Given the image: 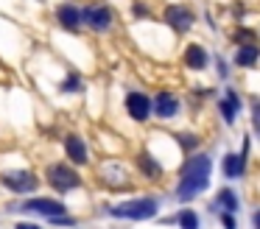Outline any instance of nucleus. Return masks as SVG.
Segmentation results:
<instances>
[{
    "instance_id": "1",
    "label": "nucleus",
    "mask_w": 260,
    "mask_h": 229,
    "mask_svg": "<svg viewBox=\"0 0 260 229\" xmlns=\"http://www.w3.org/2000/svg\"><path fill=\"white\" fill-rule=\"evenodd\" d=\"M210 176H213V156L207 151H196V154L185 156L179 176H176L174 199L179 204H190L193 199H199L210 187Z\"/></svg>"
},
{
    "instance_id": "2",
    "label": "nucleus",
    "mask_w": 260,
    "mask_h": 229,
    "mask_svg": "<svg viewBox=\"0 0 260 229\" xmlns=\"http://www.w3.org/2000/svg\"><path fill=\"white\" fill-rule=\"evenodd\" d=\"M199 9L187 0H171L159 9V20H162L165 28H171V34L176 37H187L193 28L199 25Z\"/></svg>"
},
{
    "instance_id": "3",
    "label": "nucleus",
    "mask_w": 260,
    "mask_h": 229,
    "mask_svg": "<svg viewBox=\"0 0 260 229\" xmlns=\"http://www.w3.org/2000/svg\"><path fill=\"white\" fill-rule=\"evenodd\" d=\"M162 207L159 195H135V199H123L115 207H109V215L118 221H148L154 218Z\"/></svg>"
},
{
    "instance_id": "4",
    "label": "nucleus",
    "mask_w": 260,
    "mask_h": 229,
    "mask_svg": "<svg viewBox=\"0 0 260 229\" xmlns=\"http://www.w3.org/2000/svg\"><path fill=\"white\" fill-rule=\"evenodd\" d=\"M118 25V11L109 0H84V31L107 37Z\"/></svg>"
},
{
    "instance_id": "5",
    "label": "nucleus",
    "mask_w": 260,
    "mask_h": 229,
    "mask_svg": "<svg viewBox=\"0 0 260 229\" xmlns=\"http://www.w3.org/2000/svg\"><path fill=\"white\" fill-rule=\"evenodd\" d=\"M42 182L59 195H68V193H73V190H79L81 184H84L79 168H76L73 162H51V165L42 171Z\"/></svg>"
},
{
    "instance_id": "6",
    "label": "nucleus",
    "mask_w": 260,
    "mask_h": 229,
    "mask_svg": "<svg viewBox=\"0 0 260 229\" xmlns=\"http://www.w3.org/2000/svg\"><path fill=\"white\" fill-rule=\"evenodd\" d=\"M51 20L64 34H81L84 31V3H79V0H59L51 9Z\"/></svg>"
},
{
    "instance_id": "7",
    "label": "nucleus",
    "mask_w": 260,
    "mask_h": 229,
    "mask_svg": "<svg viewBox=\"0 0 260 229\" xmlns=\"http://www.w3.org/2000/svg\"><path fill=\"white\" fill-rule=\"evenodd\" d=\"M123 112H126V117H129L132 123H148L154 117V98L146 92V89H137V87H132V89H126L123 92Z\"/></svg>"
},
{
    "instance_id": "8",
    "label": "nucleus",
    "mask_w": 260,
    "mask_h": 229,
    "mask_svg": "<svg viewBox=\"0 0 260 229\" xmlns=\"http://www.w3.org/2000/svg\"><path fill=\"white\" fill-rule=\"evenodd\" d=\"M0 184L14 195H34L42 184V176L28 168H17V171H3L0 173Z\"/></svg>"
},
{
    "instance_id": "9",
    "label": "nucleus",
    "mask_w": 260,
    "mask_h": 229,
    "mask_svg": "<svg viewBox=\"0 0 260 229\" xmlns=\"http://www.w3.org/2000/svg\"><path fill=\"white\" fill-rule=\"evenodd\" d=\"M12 210L17 212H25V215H42V218H53V215H64L68 212V207H64L62 199H53V195H31V199L20 201V204H14Z\"/></svg>"
},
{
    "instance_id": "10",
    "label": "nucleus",
    "mask_w": 260,
    "mask_h": 229,
    "mask_svg": "<svg viewBox=\"0 0 260 229\" xmlns=\"http://www.w3.org/2000/svg\"><path fill=\"white\" fill-rule=\"evenodd\" d=\"M243 109H246L243 95L238 92V87H230V84H226L224 92L215 98V112H218V117L224 120V126H235Z\"/></svg>"
},
{
    "instance_id": "11",
    "label": "nucleus",
    "mask_w": 260,
    "mask_h": 229,
    "mask_svg": "<svg viewBox=\"0 0 260 229\" xmlns=\"http://www.w3.org/2000/svg\"><path fill=\"white\" fill-rule=\"evenodd\" d=\"M154 98V117H157L159 123H171L176 120V117L182 115V109H185V104H182V95L174 92V89H157V92L151 95Z\"/></svg>"
},
{
    "instance_id": "12",
    "label": "nucleus",
    "mask_w": 260,
    "mask_h": 229,
    "mask_svg": "<svg viewBox=\"0 0 260 229\" xmlns=\"http://www.w3.org/2000/svg\"><path fill=\"white\" fill-rule=\"evenodd\" d=\"M62 151H64V159L73 162L76 168H87V165L92 162L90 145H87V140L81 137L79 132H64V137H62Z\"/></svg>"
},
{
    "instance_id": "13",
    "label": "nucleus",
    "mask_w": 260,
    "mask_h": 229,
    "mask_svg": "<svg viewBox=\"0 0 260 229\" xmlns=\"http://www.w3.org/2000/svg\"><path fill=\"white\" fill-rule=\"evenodd\" d=\"M213 64V56H210L207 45L202 42H187L185 50H182V67L190 73H204L207 67Z\"/></svg>"
},
{
    "instance_id": "14",
    "label": "nucleus",
    "mask_w": 260,
    "mask_h": 229,
    "mask_svg": "<svg viewBox=\"0 0 260 229\" xmlns=\"http://www.w3.org/2000/svg\"><path fill=\"white\" fill-rule=\"evenodd\" d=\"M98 176H101V182L107 184L109 190H123V187H129V168H126L123 162H118V159L101 162V168H98Z\"/></svg>"
},
{
    "instance_id": "15",
    "label": "nucleus",
    "mask_w": 260,
    "mask_h": 229,
    "mask_svg": "<svg viewBox=\"0 0 260 229\" xmlns=\"http://www.w3.org/2000/svg\"><path fill=\"white\" fill-rule=\"evenodd\" d=\"M135 171L140 173L146 182H159L162 179V165H159L157 154H151L148 148H137L135 151Z\"/></svg>"
},
{
    "instance_id": "16",
    "label": "nucleus",
    "mask_w": 260,
    "mask_h": 229,
    "mask_svg": "<svg viewBox=\"0 0 260 229\" xmlns=\"http://www.w3.org/2000/svg\"><path fill=\"white\" fill-rule=\"evenodd\" d=\"M230 59H232V67H235V70H254V67L260 64V42L238 45Z\"/></svg>"
},
{
    "instance_id": "17",
    "label": "nucleus",
    "mask_w": 260,
    "mask_h": 229,
    "mask_svg": "<svg viewBox=\"0 0 260 229\" xmlns=\"http://www.w3.org/2000/svg\"><path fill=\"white\" fill-rule=\"evenodd\" d=\"M221 176L226 179V182H238V179L246 176L249 165H243L241 154L238 151H224V156H221Z\"/></svg>"
},
{
    "instance_id": "18",
    "label": "nucleus",
    "mask_w": 260,
    "mask_h": 229,
    "mask_svg": "<svg viewBox=\"0 0 260 229\" xmlns=\"http://www.w3.org/2000/svg\"><path fill=\"white\" fill-rule=\"evenodd\" d=\"M213 212H235L241 210V199H238V190H232L230 184H224V187L215 190V199H213Z\"/></svg>"
},
{
    "instance_id": "19",
    "label": "nucleus",
    "mask_w": 260,
    "mask_h": 229,
    "mask_svg": "<svg viewBox=\"0 0 260 229\" xmlns=\"http://www.w3.org/2000/svg\"><path fill=\"white\" fill-rule=\"evenodd\" d=\"M56 89H59V95H81L87 89V81H84V76H81L79 70H68Z\"/></svg>"
},
{
    "instance_id": "20",
    "label": "nucleus",
    "mask_w": 260,
    "mask_h": 229,
    "mask_svg": "<svg viewBox=\"0 0 260 229\" xmlns=\"http://www.w3.org/2000/svg\"><path fill=\"white\" fill-rule=\"evenodd\" d=\"M230 42H232V48L249 45V42H260V34H257V28L246 25V22H235L232 31H230Z\"/></svg>"
},
{
    "instance_id": "21",
    "label": "nucleus",
    "mask_w": 260,
    "mask_h": 229,
    "mask_svg": "<svg viewBox=\"0 0 260 229\" xmlns=\"http://www.w3.org/2000/svg\"><path fill=\"white\" fill-rule=\"evenodd\" d=\"M174 140H176V145H179V151L185 156L202 151V137H199L196 132H174Z\"/></svg>"
},
{
    "instance_id": "22",
    "label": "nucleus",
    "mask_w": 260,
    "mask_h": 229,
    "mask_svg": "<svg viewBox=\"0 0 260 229\" xmlns=\"http://www.w3.org/2000/svg\"><path fill=\"white\" fill-rule=\"evenodd\" d=\"M174 218H176V226L179 229H202V215L193 207H182Z\"/></svg>"
},
{
    "instance_id": "23",
    "label": "nucleus",
    "mask_w": 260,
    "mask_h": 229,
    "mask_svg": "<svg viewBox=\"0 0 260 229\" xmlns=\"http://www.w3.org/2000/svg\"><path fill=\"white\" fill-rule=\"evenodd\" d=\"M129 17L135 22H146V20H154V9L148 0H132L129 3Z\"/></svg>"
},
{
    "instance_id": "24",
    "label": "nucleus",
    "mask_w": 260,
    "mask_h": 229,
    "mask_svg": "<svg viewBox=\"0 0 260 229\" xmlns=\"http://www.w3.org/2000/svg\"><path fill=\"white\" fill-rule=\"evenodd\" d=\"M232 59H226V56H221V53H215V76L221 78V81H230V76H232Z\"/></svg>"
},
{
    "instance_id": "25",
    "label": "nucleus",
    "mask_w": 260,
    "mask_h": 229,
    "mask_svg": "<svg viewBox=\"0 0 260 229\" xmlns=\"http://www.w3.org/2000/svg\"><path fill=\"white\" fill-rule=\"evenodd\" d=\"M249 120H252V132L254 137L260 140V98L254 95L252 101H249Z\"/></svg>"
},
{
    "instance_id": "26",
    "label": "nucleus",
    "mask_w": 260,
    "mask_h": 229,
    "mask_svg": "<svg viewBox=\"0 0 260 229\" xmlns=\"http://www.w3.org/2000/svg\"><path fill=\"white\" fill-rule=\"evenodd\" d=\"M246 3H243V0H235V3L230 6V17H232V22H243L246 20Z\"/></svg>"
},
{
    "instance_id": "27",
    "label": "nucleus",
    "mask_w": 260,
    "mask_h": 229,
    "mask_svg": "<svg viewBox=\"0 0 260 229\" xmlns=\"http://www.w3.org/2000/svg\"><path fill=\"white\" fill-rule=\"evenodd\" d=\"M48 221H51L53 226H70V229L76 226V218L68 215V212H64V215H53V218H48Z\"/></svg>"
},
{
    "instance_id": "28",
    "label": "nucleus",
    "mask_w": 260,
    "mask_h": 229,
    "mask_svg": "<svg viewBox=\"0 0 260 229\" xmlns=\"http://www.w3.org/2000/svg\"><path fill=\"white\" fill-rule=\"evenodd\" d=\"M218 221H221V226H224V229H238L235 212H218Z\"/></svg>"
},
{
    "instance_id": "29",
    "label": "nucleus",
    "mask_w": 260,
    "mask_h": 229,
    "mask_svg": "<svg viewBox=\"0 0 260 229\" xmlns=\"http://www.w3.org/2000/svg\"><path fill=\"white\" fill-rule=\"evenodd\" d=\"M202 17H204V22H207V28H210V31H218V22L213 20V11H204Z\"/></svg>"
},
{
    "instance_id": "30",
    "label": "nucleus",
    "mask_w": 260,
    "mask_h": 229,
    "mask_svg": "<svg viewBox=\"0 0 260 229\" xmlns=\"http://www.w3.org/2000/svg\"><path fill=\"white\" fill-rule=\"evenodd\" d=\"M249 221H252V229H260V207L252 210V218H249Z\"/></svg>"
},
{
    "instance_id": "31",
    "label": "nucleus",
    "mask_w": 260,
    "mask_h": 229,
    "mask_svg": "<svg viewBox=\"0 0 260 229\" xmlns=\"http://www.w3.org/2000/svg\"><path fill=\"white\" fill-rule=\"evenodd\" d=\"M14 229H42L40 223H31V221H20V223H14Z\"/></svg>"
},
{
    "instance_id": "32",
    "label": "nucleus",
    "mask_w": 260,
    "mask_h": 229,
    "mask_svg": "<svg viewBox=\"0 0 260 229\" xmlns=\"http://www.w3.org/2000/svg\"><path fill=\"white\" fill-rule=\"evenodd\" d=\"M37 3H48V0H37Z\"/></svg>"
},
{
    "instance_id": "33",
    "label": "nucleus",
    "mask_w": 260,
    "mask_h": 229,
    "mask_svg": "<svg viewBox=\"0 0 260 229\" xmlns=\"http://www.w3.org/2000/svg\"><path fill=\"white\" fill-rule=\"evenodd\" d=\"M73 229H79V226H73Z\"/></svg>"
}]
</instances>
